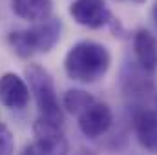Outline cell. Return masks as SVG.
I'll return each instance as SVG.
<instances>
[{
    "instance_id": "1",
    "label": "cell",
    "mask_w": 157,
    "mask_h": 155,
    "mask_svg": "<svg viewBox=\"0 0 157 155\" xmlns=\"http://www.w3.org/2000/svg\"><path fill=\"white\" fill-rule=\"evenodd\" d=\"M112 55L106 46L93 40H80L70 47L64 59L66 75L80 84H93L106 75Z\"/></svg>"
},
{
    "instance_id": "2",
    "label": "cell",
    "mask_w": 157,
    "mask_h": 155,
    "mask_svg": "<svg viewBox=\"0 0 157 155\" xmlns=\"http://www.w3.org/2000/svg\"><path fill=\"white\" fill-rule=\"evenodd\" d=\"M62 22L59 18H48L28 29L9 33L7 42L20 59H29L35 53H49L60 39Z\"/></svg>"
},
{
    "instance_id": "3",
    "label": "cell",
    "mask_w": 157,
    "mask_h": 155,
    "mask_svg": "<svg viewBox=\"0 0 157 155\" xmlns=\"http://www.w3.org/2000/svg\"><path fill=\"white\" fill-rule=\"evenodd\" d=\"M26 78L29 84L28 86L29 93H33V97H35V102L39 108V117L64 122V113L59 104L51 75L39 64H29L26 68Z\"/></svg>"
},
{
    "instance_id": "4",
    "label": "cell",
    "mask_w": 157,
    "mask_h": 155,
    "mask_svg": "<svg viewBox=\"0 0 157 155\" xmlns=\"http://www.w3.org/2000/svg\"><path fill=\"white\" fill-rule=\"evenodd\" d=\"M70 15L78 26L90 29H99L113 20L104 0H75L70 6Z\"/></svg>"
},
{
    "instance_id": "5",
    "label": "cell",
    "mask_w": 157,
    "mask_h": 155,
    "mask_svg": "<svg viewBox=\"0 0 157 155\" xmlns=\"http://www.w3.org/2000/svg\"><path fill=\"white\" fill-rule=\"evenodd\" d=\"M113 122L112 108L106 102L93 100L80 115H78V128L88 139H99L102 137Z\"/></svg>"
},
{
    "instance_id": "6",
    "label": "cell",
    "mask_w": 157,
    "mask_h": 155,
    "mask_svg": "<svg viewBox=\"0 0 157 155\" xmlns=\"http://www.w3.org/2000/svg\"><path fill=\"white\" fill-rule=\"evenodd\" d=\"M29 88L17 73H4L0 77V104L9 110H22L29 104Z\"/></svg>"
},
{
    "instance_id": "7",
    "label": "cell",
    "mask_w": 157,
    "mask_h": 155,
    "mask_svg": "<svg viewBox=\"0 0 157 155\" xmlns=\"http://www.w3.org/2000/svg\"><path fill=\"white\" fill-rule=\"evenodd\" d=\"M133 131L146 152L157 153V112L139 110L133 115Z\"/></svg>"
},
{
    "instance_id": "8",
    "label": "cell",
    "mask_w": 157,
    "mask_h": 155,
    "mask_svg": "<svg viewBox=\"0 0 157 155\" xmlns=\"http://www.w3.org/2000/svg\"><path fill=\"white\" fill-rule=\"evenodd\" d=\"M133 53H135V60L143 71L154 73L157 70V40L150 31L139 29L135 33Z\"/></svg>"
},
{
    "instance_id": "9",
    "label": "cell",
    "mask_w": 157,
    "mask_h": 155,
    "mask_svg": "<svg viewBox=\"0 0 157 155\" xmlns=\"http://www.w3.org/2000/svg\"><path fill=\"white\" fill-rule=\"evenodd\" d=\"M11 9L18 18L39 24L51 18L53 0H11Z\"/></svg>"
},
{
    "instance_id": "10",
    "label": "cell",
    "mask_w": 157,
    "mask_h": 155,
    "mask_svg": "<svg viewBox=\"0 0 157 155\" xmlns=\"http://www.w3.org/2000/svg\"><path fill=\"white\" fill-rule=\"evenodd\" d=\"M93 100H95V99H93L88 91H84V89H68V91L64 93L62 106H64V110L70 112L71 115L78 117Z\"/></svg>"
},
{
    "instance_id": "11",
    "label": "cell",
    "mask_w": 157,
    "mask_h": 155,
    "mask_svg": "<svg viewBox=\"0 0 157 155\" xmlns=\"http://www.w3.org/2000/svg\"><path fill=\"white\" fill-rule=\"evenodd\" d=\"M66 153H68V148H55V146H48L40 141H33V142L26 144L18 155H66Z\"/></svg>"
},
{
    "instance_id": "12",
    "label": "cell",
    "mask_w": 157,
    "mask_h": 155,
    "mask_svg": "<svg viewBox=\"0 0 157 155\" xmlns=\"http://www.w3.org/2000/svg\"><path fill=\"white\" fill-rule=\"evenodd\" d=\"M13 152H15L13 133L4 122H0V155H13Z\"/></svg>"
},
{
    "instance_id": "13",
    "label": "cell",
    "mask_w": 157,
    "mask_h": 155,
    "mask_svg": "<svg viewBox=\"0 0 157 155\" xmlns=\"http://www.w3.org/2000/svg\"><path fill=\"white\" fill-rule=\"evenodd\" d=\"M152 18H154V22L157 24V0L154 2V6H152Z\"/></svg>"
},
{
    "instance_id": "14",
    "label": "cell",
    "mask_w": 157,
    "mask_h": 155,
    "mask_svg": "<svg viewBox=\"0 0 157 155\" xmlns=\"http://www.w3.org/2000/svg\"><path fill=\"white\" fill-rule=\"evenodd\" d=\"M75 155H95L91 150H80V152H77Z\"/></svg>"
},
{
    "instance_id": "15",
    "label": "cell",
    "mask_w": 157,
    "mask_h": 155,
    "mask_svg": "<svg viewBox=\"0 0 157 155\" xmlns=\"http://www.w3.org/2000/svg\"><path fill=\"white\" fill-rule=\"evenodd\" d=\"M132 2H135V4H143L144 0H132Z\"/></svg>"
},
{
    "instance_id": "16",
    "label": "cell",
    "mask_w": 157,
    "mask_h": 155,
    "mask_svg": "<svg viewBox=\"0 0 157 155\" xmlns=\"http://www.w3.org/2000/svg\"><path fill=\"white\" fill-rule=\"evenodd\" d=\"M155 106H157V93H155Z\"/></svg>"
}]
</instances>
